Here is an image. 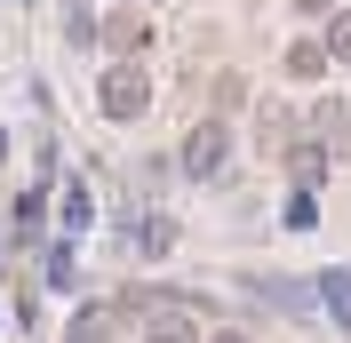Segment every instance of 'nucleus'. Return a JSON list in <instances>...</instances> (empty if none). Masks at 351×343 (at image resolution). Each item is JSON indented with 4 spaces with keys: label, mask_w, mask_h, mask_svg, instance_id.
Here are the masks:
<instances>
[{
    "label": "nucleus",
    "mask_w": 351,
    "mask_h": 343,
    "mask_svg": "<svg viewBox=\"0 0 351 343\" xmlns=\"http://www.w3.org/2000/svg\"><path fill=\"white\" fill-rule=\"evenodd\" d=\"M136 320H144V343H192V327L208 320L199 296H168V287H128Z\"/></svg>",
    "instance_id": "nucleus-1"
},
{
    "label": "nucleus",
    "mask_w": 351,
    "mask_h": 343,
    "mask_svg": "<svg viewBox=\"0 0 351 343\" xmlns=\"http://www.w3.org/2000/svg\"><path fill=\"white\" fill-rule=\"evenodd\" d=\"M96 104H104V120H144V104H152V72H144V64H112L104 88H96Z\"/></svg>",
    "instance_id": "nucleus-2"
},
{
    "label": "nucleus",
    "mask_w": 351,
    "mask_h": 343,
    "mask_svg": "<svg viewBox=\"0 0 351 343\" xmlns=\"http://www.w3.org/2000/svg\"><path fill=\"white\" fill-rule=\"evenodd\" d=\"M96 40L112 48V64H144V48H152V16H144V8H112V16L96 24Z\"/></svg>",
    "instance_id": "nucleus-3"
},
{
    "label": "nucleus",
    "mask_w": 351,
    "mask_h": 343,
    "mask_svg": "<svg viewBox=\"0 0 351 343\" xmlns=\"http://www.w3.org/2000/svg\"><path fill=\"white\" fill-rule=\"evenodd\" d=\"M120 327H136L128 296H104V303H80V311H72V343H112Z\"/></svg>",
    "instance_id": "nucleus-4"
},
{
    "label": "nucleus",
    "mask_w": 351,
    "mask_h": 343,
    "mask_svg": "<svg viewBox=\"0 0 351 343\" xmlns=\"http://www.w3.org/2000/svg\"><path fill=\"white\" fill-rule=\"evenodd\" d=\"M223 160H232V136H223V120H199L192 136H184V176H223Z\"/></svg>",
    "instance_id": "nucleus-5"
},
{
    "label": "nucleus",
    "mask_w": 351,
    "mask_h": 343,
    "mask_svg": "<svg viewBox=\"0 0 351 343\" xmlns=\"http://www.w3.org/2000/svg\"><path fill=\"white\" fill-rule=\"evenodd\" d=\"M311 144L328 152V160H343V152H351V104H335V96L311 104Z\"/></svg>",
    "instance_id": "nucleus-6"
},
{
    "label": "nucleus",
    "mask_w": 351,
    "mask_h": 343,
    "mask_svg": "<svg viewBox=\"0 0 351 343\" xmlns=\"http://www.w3.org/2000/svg\"><path fill=\"white\" fill-rule=\"evenodd\" d=\"M256 144H263V160H287V152H295V112H287V104H263Z\"/></svg>",
    "instance_id": "nucleus-7"
},
{
    "label": "nucleus",
    "mask_w": 351,
    "mask_h": 343,
    "mask_svg": "<svg viewBox=\"0 0 351 343\" xmlns=\"http://www.w3.org/2000/svg\"><path fill=\"white\" fill-rule=\"evenodd\" d=\"M287 168H295V184H304V192H319V176H328L335 160H328V152H319V144H311V136H304V144L287 152Z\"/></svg>",
    "instance_id": "nucleus-8"
},
{
    "label": "nucleus",
    "mask_w": 351,
    "mask_h": 343,
    "mask_svg": "<svg viewBox=\"0 0 351 343\" xmlns=\"http://www.w3.org/2000/svg\"><path fill=\"white\" fill-rule=\"evenodd\" d=\"M287 72H295V80H319V72H328V40H295L287 48Z\"/></svg>",
    "instance_id": "nucleus-9"
},
{
    "label": "nucleus",
    "mask_w": 351,
    "mask_h": 343,
    "mask_svg": "<svg viewBox=\"0 0 351 343\" xmlns=\"http://www.w3.org/2000/svg\"><path fill=\"white\" fill-rule=\"evenodd\" d=\"M88 215H96L88 184H64V215H56V224H64V232H88Z\"/></svg>",
    "instance_id": "nucleus-10"
},
{
    "label": "nucleus",
    "mask_w": 351,
    "mask_h": 343,
    "mask_svg": "<svg viewBox=\"0 0 351 343\" xmlns=\"http://www.w3.org/2000/svg\"><path fill=\"white\" fill-rule=\"evenodd\" d=\"M8 232H16V239H32V232H40V192H24L16 208H8Z\"/></svg>",
    "instance_id": "nucleus-11"
},
{
    "label": "nucleus",
    "mask_w": 351,
    "mask_h": 343,
    "mask_svg": "<svg viewBox=\"0 0 351 343\" xmlns=\"http://www.w3.org/2000/svg\"><path fill=\"white\" fill-rule=\"evenodd\" d=\"M328 64H351V8H335L328 24Z\"/></svg>",
    "instance_id": "nucleus-12"
},
{
    "label": "nucleus",
    "mask_w": 351,
    "mask_h": 343,
    "mask_svg": "<svg viewBox=\"0 0 351 343\" xmlns=\"http://www.w3.org/2000/svg\"><path fill=\"white\" fill-rule=\"evenodd\" d=\"M319 296H328L335 311H343V320H351V272H319Z\"/></svg>",
    "instance_id": "nucleus-13"
},
{
    "label": "nucleus",
    "mask_w": 351,
    "mask_h": 343,
    "mask_svg": "<svg viewBox=\"0 0 351 343\" xmlns=\"http://www.w3.org/2000/svg\"><path fill=\"white\" fill-rule=\"evenodd\" d=\"M311 224H319V200L295 192V200H287V232H311Z\"/></svg>",
    "instance_id": "nucleus-14"
},
{
    "label": "nucleus",
    "mask_w": 351,
    "mask_h": 343,
    "mask_svg": "<svg viewBox=\"0 0 351 343\" xmlns=\"http://www.w3.org/2000/svg\"><path fill=\"white\" fill-rule=\"evenodd\" d=\"M48 287H80L72 279V248H48Z\"/></svg>",
    "instance_id": "nucleus-15"
},
{
    "label": "nucleus",
    "mask_w": 351,
    "mask_h": 343,
    "mask_svg": "<svg viewBox=\"0 0 351 343\" xmlns=\"http://www.w3.org/2000/svg\"><path fill=\"white\" fill-rule=\"evenodd\" d=\"M168 239H176L168 224H136V248H144V256H160V248H168Z\"/></svg>",
    "instance_id": "nucleus-16"
},
{
    "label": "nucleus",
    "mask_w": 351,
    "mask_h": 343,
    "mask_svg": "<svg viewBox=\"0 0 351 343\" xmlns=\"http://www.w3.org/2000/svg\"><path fill=\"white\" fill-rule=\"evenodd\" d=\"M295 8H311V16H328V8H335V0H295Z\"/></svg>",
    "instance_id": "nucleus-17"
},
{
    "label": "nucleus",
    "mask_w": 351,
    "mask_h": 343,
    "mask_svg": "<svg viewBox=\"0 0 351 343\" xmlns=\"http://www.w3.org/2000/svg\"><path fill=\"white\" fill-rule=\"evenodd\" d=\"M216 343H247V335H240V327H223V335H216Z\"/></svg>",
    "instance_id": "nucleus-18"
},
{
    "label": "nucleus",
    "mask_w": 351,
    "mask_h": 343,
    "mask_svg": "<svg viewBox=\"0 0 351 343\" xmlns=\"http://www.w3.org/2000/svg\"><path fill=\"white\" fill-rule=\"evenodd\" d=\"M0 160H8V128H0Z\"/></svg>",
    "instance_id": "nucleus-19"
},
{
    "label": "nucleus",
    "mask_w": 351,
    "mask_h": 343,
    "mask_svg": "<svg viewBox=\"0 0 351 343\" xmlns=\"http://www.w3.org/2000/svg\"><path fill=\"white\" fill-rule=\"evenodd\" d=\"M0 248H8V224H0Z\"/></svg>",
    "instance_id": "nucleus-20"
}]
</instances>
